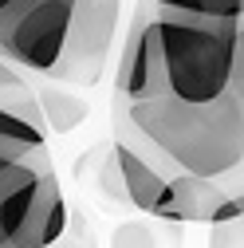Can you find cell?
<instances>
[{
	"label": "cell",
	"mask_w": 244,
	"mask_h": 248,
	"mask_svg": "<svg viewBox=\"0 0 244 248\" xmlns=\"http://www.w3.org/2000/svg\"><path fill=\"white\" fill-rule=\"evenodd\" d=\"M126 118L166 162L177 166V173L213 181L244 162V107L232 95L213 103H181L166 95L126 107Z\"/></svg>",
	"instance_id": "obj_1"
},
{
	"label": "cell",
	"mask_w": 244,
	"mask_h": 248,
	"mask_svg": "<svg viewBox=\"0 0 244 248\" xmlns=\"http://www.w3.org/2000/svg\"><path fill=\"white\" fill-rule=\"evenodd\" d=\"M240 24L221 20H193V16H162V63L169 95L181 103H213L229 95L232 83V47Z\"/></svg>",
	"instance_id": "obj_2"
},
{
	"label": "cell",
	"mask_w": 244,
	"mask_h": 248,
	"mask_svg": "<svg viewBox=\"0 0 244 248\" xmlns=\"http://www.w3.org/2000/svg\"><path fill=\"white\" fill-rule=\"evenodd\" d=\"M75 8L79 0H20L0 16V55L24 71L55 79L71 44Z\"/></svg>",
	"instance_id": "obj_3"
},
{
	"label": "cell",
	"mask_w": 244,
	"mask_h": 248,
	"mask_svg": "<svg viewBox=\"0 0 244 248\" xmlns=\"http://www.w3.org/2000/svg\"><path fill=\"white\" fill-rule=\"evenodd\" d=\"M118 12H122V0H79L71 44L55 71V83L95 87L103 79L110 47H114V32H118Z\"/></svg>",
	"instance_id": "obj_4"
},
{
	"label": "cell",
	"mask_w": 244,
	"mask_h": 248,
	"mask_svg": "<svg viewBox=\"0 0 244 248\" xmlns=\"http://www.w3.org/2000/svg\"><path fill=\"white\" fill-rule=\"evenodd\" d=\"M150 0H142L138 24L126 40L118 63V99L122 107H138V103H154L169 95L166 83V63H162V36H158V16H146Z\"/></svg>",
	"instance_id": "obj_5"
},
{
	"label": "cell",
	"mask_w": 244,
	"mask_h": 248,
	"mask_svg": "<svg viewBox=\"0 0 244 248\" xmlns=\"http://www.w3.org/2000/svg\"><path fill=\"white\" fill-rule=\"evenodd\" d=\"M44 177H47L44 154L24 158L0 177V248H16V240L28 232L44 193Z\"/></svg>",
	"instance_id": "obj_6"
},
{
	"label": "cell",
	"mask_w": 244,
	"mask_h": 248,
	"mask_svg": "<svg viewBox=\"0 0 244 248\" xmlns=\"http://www.w3.org/2000/svg\"><path fill=\"white\" fill-rule=\"evenodd\" d=\"M221 205H225V193L217 189V181L177 173L166 181V189L154 205V217L158 221H213Z\"/></svg>",
	"instance_id": "obj_7"
},
{
	"label": "cell",
	"mask_w": 244,
	"mask_h": 248,
	"mask_svg": "<svg viewBox=\"0 0 244 248\" xmlns=\"http://www.w3.org/2000/svg\"><path fill=\"white\" fill-rule=\"evenodd\" d=\"M114 166H118V173H122V189H126L130 205H134L138 213H154V205H158V197H162V189H166V177L150 166L146 158H138L134 146H126V142L114 146Z\"/></svg>",
	"instance_id": "obj_8"
},
{
	"label": "cell",
	"mask_w": 244,
	"mask_h": 248,
	"mask_svg": "<svg viewBox=\"0 0 244 248\" xmlns=\"http://www.w3.org/2000/svg\"><path fill=\"white\" fill-rule=\"evenodd\" d=\"M36 103H40V118L44 126L55 134H71L79 122L87 118V103L63 87H36Z\"/></svg>",
	"instance_id": "obj_9"
},
{
	"label": "cell",
	"mask_w": 244,
	"mask_h": 248,
	"mask_svg": "<svg viewBox=\"0 0 244 248\" xmlns=\"http://www.w3.org/2000/svg\"><path fill=\"white\" fill-rule=\"evenodd\" d=\"M44 146H47V130L40 126V122L0 107V154L32 158V154H44Z\"/></svg>",
	"instance_id": "obj_10"
},
{
	"label": "cell",
	"mask_w": 244,
	"mask_h": 248,
	"mask_svg": "<svg viewBox=\"0 0 244 248\" xmlns=\"http://www.w3.org/2000/svg\"><path fill=\"white\" fill-rule=\"evenodd\" d=\"M162 16H193V20H221L244 24V0H150Z\"/></svg>",
	"instance_id": "obj_11"
},
{
	"label": "cell",
	"mask_w": 244,
	"mask_h": 248,
	"mask_svg": "<svg viewBox=\"0 0 244 248\" xmlns=\"http://www.w3.org/2000/svg\"><path fill=\"white\" fill-rule=\"evenodd\" d=\"M229 95L244 107V24L236 32V47H232V83H229Z\"/></svg>",
	"instance_id": "obj_12"
},
{
	"label": "cell",
	"mask_w": 244,
	"mask_h": 248,
	"mask_svg": "<svg viewBox=\"0 0 244 248\" xmlns=\"http://www.w3.org/2000/svg\"><path fill=\"white\" fill-rule=\"evenodd\" d=\"M240 217H244V193L225 197V205L217 209V217H213V225H229V221H240Z\"/></svg>",
	"instance_id": "obj_13"
},
{
	"label": "cell",
	"mask_w": 244,
	"mask_h": 248,
	"mask_svg": "<svg viewBox=\"0 0 244 248\" xmlns=\"http://www.w3.org/2000/svg\"><path fill=\"white\" fill-rule=\"evenodd\" d=\"M20 162H24V158H12V154H0V177H4L12 166H20Z\"/></svg>",
	"instance_id": "obj_14"
},
{
	"label": "cell",
	"mask_w": 244,
	"mask_h": 248,
	"mask_svg": "<svg viewBox=\"0 0 244 248\" xmlns=\"http://www.w3.org/2000/svg\"><path fill=\"white\" fill-rule=\"evenodd\" d=\"M55 248H91V240H67V236H63Z\"/></svg>",
	"instance_id": "obj_15"
}]
</instances>
